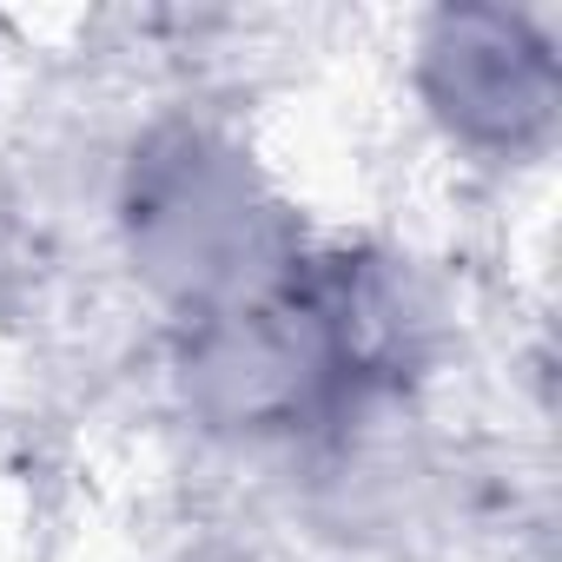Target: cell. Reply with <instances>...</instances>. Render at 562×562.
I'll return each mask as SVG.
<instances>
[{"mask_svg":"<svg viewBox=\"0 0 562 562\" xmlns=\"http://www.w3.org/2000/svg\"><path fill=\"white\" fill-rule=\"evenodd\" d=\"M126 232L146 278L186 299L192 318L271 285L299 258L245 159L192 126H172L133 153Z\"/></svg>","mask_w":562,"mask_h":562,"instance_id":"cell-1","label":"cell"},{"mask_svg":"<svg viewBox=\"0 0 562 562\" xmlns=\"http://www.w3.org/2000/svg\"><path fill=\"white\" fill-rule=\"evenodd\" d=\"M424 87L437 113L483 146L536 139L555 106V67L509 14H443L424 47Z\"/></svg>","mask_w":562,"mask_h":562,"instance_id":"cell-2","label":"cell"}]
</instances>
